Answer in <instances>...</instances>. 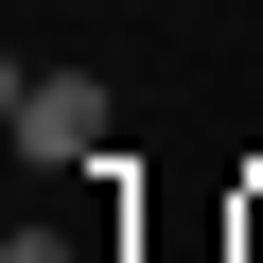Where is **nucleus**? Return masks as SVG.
<instances>
[{"label": "nucleus", "mask_w": 263, "mask_h": 263, "mask_svg": "<svg viewBox=\"0 0 263 263\" xmlns=\"http://www.w3.org/2000/svg\"><path fill=\"white\" fill-rule=\"evenodd\" d=\"M246 263H263V211H246Z\"/></svg>", "instance_id": "obj_2"}, {"label": "nucleus", "mask_w": 263, "mask_h": 263, "mask_svg": "<svg viewBox=\"0 0 263 263\" xmlns=\"http://www.w3.org/2000/svg\"><path fill=\"white\" fill-rule=\"evenodd\" d=\"M0 123H18L35 176H105V70H18V88H0Z\"/></svg>", "instance_id": "obj_1"}]
</instances>
